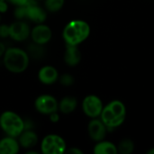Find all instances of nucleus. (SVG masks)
<instances>
[{
  "instance_id": "f257e3e1",
  "label": "nucleus",
  "mask_w": 154,
  "mask_h": 154,
  "mask_svg": "<svg viewBox=\"0 0 154 154\" xmlns=\"http://www.w3.org/2000/svg\"><path fill=\"white\" fill-rule=\"evenodd\" d=\"M90 32V25L86 21L75 19L65 25L62 31V38L66 44L78 46L88 38Z\"/></svg>"
},
{
  "instance_id": "ddd939ff",
  "label": "nucleus",
  "mask_w": 154,
  "mask_h": 154,
  "mask_svg": "<svg viewBox=\"0 0 154 154\" xmlns=\"http://www.w3.org/2000/svg\"><path fill=\"white\" fill-rule=\"evenodd\" d=\"M20 147V143L15 137L6 135L0 140V154L18 153Z\"/></svg>"
},
{
  "instance_id": "1a4fd4ad",
  "label": "nucleus",
  "mask_w": 154,
  "mask_h": 154,
  "mask_svg": "<svg viewBox=\"0 0 154 154\" xmlns=\"http://www.w3.org/2000/svg\"><path fill=\"white\" fill-rule=\"evenodd\" d=\"M107 127L103 123V121L100 118H91L90 122L88 125V133L89 137L97 142L105 140L106 134H107Z\"/></svg>"
},
{
  "instance_id": "7c9ffc66",
  "label": "nucleus",
  "mask_w": 154,
  "mask_h": 154,
  "mask_svg": "<svg viewBox=\"0 0 154 154\" xmlns=\"http://www.w3.org/2000/svg\"><path fill=\"white\" fill-rule=\"evenodd\" d=\"M1 1H5V0H0V2H1Z\"/></svg>"
},
{
  "instance_id": "dca6fc26",
  "label": "nucleus",
  "mask_w": 154,
  "mask_h": 154,
  "mask_svg": "<svg viewBox=\"0 0 154 154\" xmlns=\"http://www.w3.org/2000/svg\"><path fill=\"white\" fill-rule=\"evenodd\" d=\"M78 106V101L74 97L67 96L61 98V100L59 102V111L61 114L69 115L75 111Z\"/></svg>"
},
{
  "instance_id": "aec40b11",
  "label": "nucleus",
  "mask_w": 154,
  "mask_h": 154,
  "mask_svg": "<svg viewBox=\"0 0 154 154\" xmlns=\"http://www.w3.org/2000/svg\"><path fill=\"white\" fill-rule=\"evenodd\" d=\"M65 0H44V7L51 13H57L64 6Z\"/></svg>"
},
{
  "instance_id": "5701e85b",
  "label": "nucleus",
  "mask_w": 154,
  "mask_h": 154,
  "mask_svg": "<svg viewBox=\"0 0 154 154\" xmlns=\"http://www.w3.org/2000/svg\"><path fill=\"white\" fill-rule=\"evenodd\" d=\"M8 2L14 5L15 6H22L28 5L31 2V0H8Z\"/></svg>"
},
{
  "instance_id": "cd10ccee",
  "label": "nucleus",
  "mask_w": 154,
  "mask_h": 154,
  "mask_svg": "<svg viewBox=\"0 0 154 154\" xmlns=\"http://www.w3.org/2000/svg\"><path fill=\"white\" fill-rule=\"evenodd\" d=\"M26 154H39V152H36V151H30V150H28L26 152H25Z\"/></svg>"
},
{
  "instance_id": "0eeeda50",
  "label": "nucleus",
  "mask_w": 154,
  "mask_h": 154,
  "mask_svg": "<svg viewBox=\"0 0 154 154\" xmlns=\"http://www.w3.org/2000/svg\"><path fill=\"white\" fill-rule=\"evenodd\" d=\"M34 107L40 114L49 116L59 111V102L53 96L43 94L35 99Z\"/></svg>"
},
{
  "instance_id": "f8f14e48",
  "label": "nucleus",
  "mask_w": 154,
  "mask_h": 154,
  "mask_svg": "<svg viewBox=\"0 0 154 154\" xmlns=\"http://www.w3.org/2000/svg\"><path fill=\"white\" fill-rule=\"evenodd\" d=\"M59 78L57 69L51 65H45L38 71V79L43 85H52L59 80Z\"/></svg>"
},
{
  "instance_id": "39448f33",
  "label": "nucleus",
  "mask_w": 154,
  "mask_h": 154,
  "mask_svg": "<svg viewBox=\"0 0 154 154\" xmlns=\"http://www.w3.org/2000/svg\"><path fill=\"white\" fill-rule=\"evenodd\" d=\"M66 151V142L58 134H48L41 143V152L43 154H62Z\"/></svg>"
},
{
  "instance_id": "b1692460",
  "label": "nucleus",
  "mask_w": 154,
  "mask_h": 154,
  "mask_svg": "<svg viewBox=\"0 0 154 154\" xmlns=\"http://www.w3.org/2000/svg\"><path fill=\"white\" fill-rule=\"evenodd\" d=\"M49 116H50L51 122H52V123H57L60 120V116L58 114V111L57 112H54V113H52L51 115H49Z\"/></svg>"
},
{
  "instance_id": "412c9836",
  "label": "nucleus",
  "mask_w": 154,
  "mask_h": 154,
  "mask_svg": "<svg viewBox=\"0 0 154 154\" xmlns=\"http://www.w3.org/2000/svg\"><path fill=\"white\" fill-rule=\"evenodd\" d=\"M59 81L60 83L64 86V87H69L71 85L74 84V78L72 75L69 74V73H65L62 74L60 78H59Z\"/></svg>"
},
{
  "instance_id": "6ab92c4d",
  "label": "nucleus",
  "mask_w": 154,
  "mask_h": 154,
  "mask_svg": "<svg viewBox=\"0 0 154 154\" xmlns=\"http://www.w3.org/2000/svg\"><path fill=\"white\" fill-rule=\"evenodd\" d=\"M117 150L121 154H131L134 150V143L131 139H123L118 143Z\"/></svg>"
},
{
  "instance_id": "2eb2a0df",
  "label": "nucleus",
  "mask_w": 154,
  "mask_h": 154,
  "mask_svg": "<svg viewBox=\"0 0 154 154\" xmlns=\"http://www.w3.org/2000/svg\"><path fill=\"white\" fill-rule=\"evenodd\" d=\"M81 60V52L77 45L66 44L64 52V61L68 66H77Z\"/></svg>"
},
{
  "instance_id": "9b49d317",
  "label": "nucleus",
  "mask_w": 154,
  "mask_h": 154,
  "mask_svg": "<svg viewBox=\"0 0 154 154\" xmlns=\"http://www.w3.org/2000/svg\"><path fill=\"white\" fill-rule=\"evenodd\" d=\"M37 1L31 0V2L26 5V19L35 23H43L47 18V14L43 8L36 4Z\"/></svg>"
},
{
  "instance_id": "bb28decb",
  "label": "nucleus",
  "mask_w": 154,
  "mask_h": 154,
  "mask_svg": "<svg viewBox=\"0 0 154 154\" xmlns=\"http://www.w3.org/2000/svg\"><path fill=\"white\" fill-rule=\"evenodd\" d=\"M5 50H6V48H5V44L2 42H0V58L4 56Z\"/></svg>"
},
{
  "instance_id": "393cba45",
  "label": "nucleus",
  "mask_w": 154,
  "mask_h": 154,
  "mask_svg": "<svg viewBox=\"0 0 154 154\" xmlns=\"http://www.w3.org/2000/svg\"><path fill=\"white\" fill-rule=\"evenodd\" d=\"M8 9V5L5 1H1L0 2V14H5L7 12Z\"/></svg>"
},
{
  "instance_id": "f03ea898",
  "label": "nucleus",
  "mask_w": 154,
  "mask_h": 154,
  "mask_svg": "<svg viewBox=\"0 0 154 154\" xmlns=\"http://www.w3.org/2000/svg\"><path fill=\"white\" fill-rule=\"evenodd\" d=\"M126 118V106L120 100H113L106 105L100 115V119L108 130H114L124 124Z\"/></svg>"
},
{
  "instance_id": "9d476101",
  "label": "nucleus",
  "mask_w": 154,
  "mask_h": 154,
  "mask_svg": "<svg viewBox=\"0 0 154 154\" xmlns=\"http://www.w3.org/2000/svg\"><path fill=\"white\" fill-rule=\"evenodd\" d=\"M30 36L32 38V42L41 45H45L51 41L52 37V32L48 25L43 23H38L31 30Z\"/></svg>"
},
{
  "instance_id": "f3484780",
  "label": "nucleus",
  "mask_w": 154,
  "mask_h": 154,
  "mask_svg": "<svg viewBox=\"0 0 154 154\" xmlns=\"http://www.w3.org/2000/svg\"><path fill=\"white\" fill-rule=\"evenodd\" d=\"M93 152L95 154H116L118 152L117 146L108 141H99L97 142L94 146Z\"/></svg>"
},
{
  "instance_id": "20e7f679",
  "label": "nucleus",
  "mask_w": 154,
  "mask_h": 154,
  "mask_svg": "<svg viewBox=\"0 0 154 154\" xmlns=\"http://www.w3.org/2000/svg\"><path fill=\"white\" fill-rule=\"evenodd\" d=\"M0 128L6 135L18 138L24 130V121L15 112L5 111L0 115Z\"/></svg>"
},
{
  "instance_id": "7ed1b4c3",
  "label": "nucleus",
  "mask_w": 154,
  "mask_h": 154,
  "mask_svg": "<svg viewBox=\"0 0 154 154\" xmlns=\"http://www.w3.org/2000/svg\"><path fill=\"white\" fill-rule=\"evenodd\" d=\"M3 63L8 71L19 74L27 69L30 57L26 51L17 47H11L5 50L3 56Z\"/></svg>"
},
{
  "instance_id": "4be33fe9",
  "label": "nucleus",
  "mask_w": 154,
  "mask_h": 154,
  "mask_svg": "<svg viewBox=\"0 0 154 154\" xmlns=\"http://www.w3.org/2000/svg\"><path fill=\"white\" fill-rule=\"evenodd\" d=\"M9 32H10L9 25H7L5 23L0 24V38L9 37Z\"/></svg>"
},
{
  "instance_id": "6e6552de",
  "label": "nucleus",
  "mask_w": 154,
  "mask_h": 154,
  "mask_svg": "<svg viewBox=\"0 0 154 154\" xmlns=\"http://www.w3.org/2000/svg\"><path fill=\"white\" fill-rule=\"evenodd\" d=\"M9 37L15 42H23L31 35V28L29 24L23 21L17 20L9 25Z\"/></svg>"
},
{
  "instance_id": "4468645a",
  "label": "nucleus",
  "mask_w": 154,
  "mask_h": 154,
  "mask_svg": "<svg viewBox=\"0 0 154 154\" xmlns=\"http://www.w3.org/2000/svg\"><path fill=\"white\" fill-rule=\"evenodd\" d=\"M39 138L37 134L32 129H24L23 132L18 136L20 146L23 149H32L38 143Z\"/></svg>"
},
{
  "instance_id": "c756f323",
  "label": "nucleus",
  "mask_w": 154,
  "mask_h": 154,
  "mask_svg": "<svg viewBox=\"0 0 154 154\" xmlns=\"http://www.w3.org/2000/svg\"><path fill=\"white\" fill-rule=\"evenodd\" d=\"M35 1H42V0H35Z\"/></svg>"
},
{
  "instance_id": "a211bd4d",
  "label": "nucleus",
  "mask_w": 154,
  "mask_h": 154,
  "mask_svg": "<svg viewBox=\"0 0 154 154\" xmlns=\"http://www.w3.org/2000/svg\"><path fill=\"white\" fill-rule=\"evenodd\" d=\"M26 51H27L29 57H32V58L36 59V60L42 59L46 53V51H45V48L43 47V45L37 44L34 42H32V44L29 45Z\"/></svg>"
},
{
  "instance_id": "c85d7f7f",
  "label": "nucleus",
  "mask_w": 154,
  "mask_h": 154,
  "mask_svg": "<svg viewBox=\"0 0 154 154\" xmlns=\"http://www.w3.org/2000/svg\"><path fill=\"white\" fill-rule=\"evenodd\" d=\"M147 153L148 154H154V147L152 148H151L148 152H147Z\"/></svg>"
},
{
  "instance_id": "a878e982",
  "label": "nucleus",
  "mask_w": 154,
  "mask_h": 154,
  "mask_svg": "<svg viewBox=\"0 0 154 154\" xmlns=\"http://www.w3.org/2000/svg\"><path fill=\"white\" fill-rule=\"evenodd\" d=\"M66 152H69V153H72V154H83V152L77 148V147H72L70 149H67Z\"/></svg>"
},
{
  "instance_id": "423d86ee",
  "label": "nucleus",
  "mask_w": 154,
  "mask_h": 154,
  "mask_svg": "<svg viewBox=\"0 0 154 154\" xmlns=\"http://www.w3.org/2000/svg\"><path fill=\"white\" fill-rule=\"evenodd\" d=\"M103 108V102L97 95H88L83 99L82 110L84 114L89 118L100 117Z\"/></svg>"
}]
</instances>
